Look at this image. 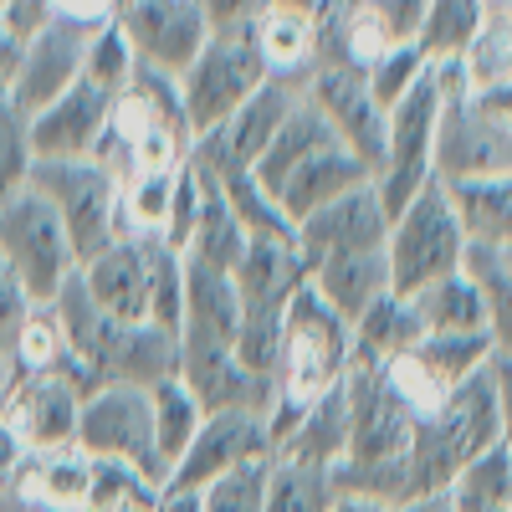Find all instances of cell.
I'll return each instance as SVG.
<instances>
[{
    "label": "cell",
    "instance_id": "obj_24",
    "mask_svg": "<svg viewBox=\"0 0 512 512\" xmlns=\"http://www.w3.org/2000/svg\"><path fill=\"white\" fill-rule=\"evenodd\" d=\"M487 16H492V0H425V16L410 47L425 57V67L461 62L472 52V41L482 36Z\"/></svg>",
    "mask_w": 512,
    "mask_h": 512
},
{
    "label": "cell",
    "instance_id": "obj_51",
    "mask_svg": "<svg viewBox=\"0 0 512 512\" xmlns=\"http://www.w3.org/2000/svg\"><path fill=\"white\" fill-rule=\"evenodd\" d=\"M502 446H507V466H512V441H502Z\"/></svg>",
    "mask_w": 512,
    "mask_h": 512
},
{
    "label": "cell",
    "instance_id": "obj_5",
    "mask_svg": "<svg viewBox=\"0 0 512 512\" xmlns=\"http://www.w3.org/2000/svg\"><path fill=\"white\" fill-rule=\"evenodd\" d=\"M262 82H267V67H262V52L251 41V26L210 31L200 57L180 72V103H185L190 144L200 134H210V128H221Z\"/></svg>",
    "mask_w": 512,
    "mask_h": 512
},
{
    "label": "cell",
    "instance_id": "obj_29",
    "mask_svg": "<svg viewBox=\"0 0 512 512\" xmlns=\"http://www.w3.org/2000/svg\"><path fill=\"white\" fill-rule=\"evenodd\" d=\"M149 410H154V446H159V461L164 472H175V461L190 451L195 431L205 425V405L185 390V379H159L149 390Z\"/></svg>",
    "mask_w": 512,
    "mask_h": 512
},
{
    "label": "cell",
    "instance_id": "obj_38",
    "mask_svg": "<svg viewBox=\"0 0 512 512\" xmlns=\"http://www.w3.org/2000/svg\"><path fill=\"white\" fill-rule=\"evenodd\" d=\"M36 169L31 149V118L11 103V93H0V200L16 195Z\"/></svg>",
    "mask_w": 512,
    "mask_h": 512
},
{
    "label": "cell",
    "instance_id": "obj_18",
    "mask_svg": "<svg viewBox=\"0 0 512 512\" xmlns=\"http://www.w3.org/2000/svg\"><path fill=\"white\" fill-rule=\"evenodd\" d=\"M359 185H374V169H369L359 154H349L344 144H333V149L313 154L308 164H297L292 175L272 190V200H277L282 216L297 226V221H308L313 210L333 205L338 195H349V190H359Z\"/></svg>",
    "mask_w": 512,
    "mask_h": 512
},
{
    "label": "cell",
    "instance_id": "obj_21",
    "mask_svg": "<svg viewBox=\"0 0 512 512\" xmlns=\"http://www.w3.org/2000/svg\"><path fill=\"white\" fill-rule=\"evenodd\" d=\"M308 287L354 328V323L379 303V297L390 292V262H384V251L338 256V262H323V267L308 272Z\"/></svg>",
    "mask_w": 512,
    "mask_h": 512
},
{
    "label": "cell",
    "instance_id": "obj_23",
    "mask_svg": "<svg viewBox=\"0 0 512 512\" xmlns=\"http://www.w3.org/2000/svg\"><path fill=\"white\" fill-rule=\"evenodd\" d=\"M333 144H338V134L328 128V118H323L308 98H297V103H292V113L282 118V128L272 134V144L262 149V159H256L251 175H256V185H262V190L272 195V190L292 175L297 164H308L313 154H323V149H333Z\"/></svg>",
    "mask_w": 512,
    "mask_h": 512
},
{
    "label": "cell",
    "instance_id": "obj_46",
    "mask_svg": "<svg viewBox=\"0 0 512 512\" xmlns=\"http://www.w3.org/2000/svg\"><path fill=\"white\" fill-rule=\"evenodd\" d=\"M328 0H262V11H287V16H303V21H318V11Z\"/></svg>",
    "mask_w": 512,
    "mask_h": 512
},
{
    "label": "cell",
    "instance_id": "obj_25",
    "mask_svg": "<svg viewBox=\"0 0 512 512\" xmlns=\"http://www.w3.org/2000/svg\"><path fill=\"white\" fill-rule=\"evenodd\" d=\"M251 41H256V52H262L267 77L297 82V88L308 82V72L318 62V31H313V21L287 16V11H256Z\"/></svg>",
    "mask_w": 512,
    "mask_h": 512
},
{
    "label": "cell",
    "instance_id": "obj_7",
    "mask_svg": "<svg viewBox=\"0 0 512 512\" xmlns=\"http://www.w3.org/2000/svg\"><path fill=\"white\" fill-rule=\"evenodd\" d=\"M31 190L52 200L62 216V231L72 241L77 267H88L98 251L118 241V180L93 159H36Z\"/></svg>",
    "mask_w": 512,
    "mask_h": 512
},
{
    "label": "cell",
    "instance_id": "obj_32",
    "mask_svg": "<svg viewBox=\"0 0 512 512\" xmlns=\"http://www.w3.org/2000/svg\"><path fill=\"white\" fill-rule=\"evenodd\" d=\"M159 492L144 472L123 461H93L88 472V497H82V512H159Z\"/></svg>",
    "mask_w": 512,
    "mask_h": 512
},
{
    "label": "cell",
    "instance_id": "obj_36",
    "mask_svg": "<svg viewBox=\"0 0 512 512\" xmlns=\"http://www.w3.org/2000/svg\"><path fill=\"white\" fill-rule=\"evenodd\" d=\"M134 47L123 41V31L113 21H103L93 36H88V57H82V82H93V88L103 93H123L128 82H134Z\"/></svg>",
    "mask_w": 512,
    "mask_h": 512
},
{
    "label": "cell",
    "instance_id": "obj_10",
    "mask_svg": "<svg viewBox=\"0 0 512 512\" xmlns=\"http://www.w3.org/2000/svg\"><path fill=\"white\" fill-rule=\"evenodd\" d=\"M77 410L82 395L52 369H16L6 395H0V420L21 441V451H72Z\"/></svg>",
    "mask_w": 512,
    "mask_h": 512
},
{
    "label": "cell",
    "instance_id": "obj_49",
    "mask_svg": "<svg viewBox=\"0 0 512 512\" xmlns=\"http://www.w3.org/2000/svg\"><path fill=\"white\" fill-rule=\"evenodd\" d=\"M11 374H16V364H11L6 354H0V395H6V384H11Z\"/></svg>",
    "mask_w": 512,
    "mask_h": 512
},
{
    "label": "cell",
    "instance_id": "obj_31",
    "mask_svg": "<svg viewBox=\"0 0 512 512\" xmlns=\"http://www.w3.org/2000/svg\"><path fill=\"white\" fill-rule=\"evenodd\" d=\"M415 359H420V369L451 395L456 384H466L472 374H482V369L492 364V338H487V333H441V338H420V344H415Z\"/></svg>",
    "mask_w": 512,
    "mask_h": 512
},
{
    "label": "cell",
    "instance_id": "obj_14",
    "mask_svg": "<svg viewBox=\"0 0 512 512\" xmlns=\"http://www.w3.org/2000/svg\"><path fill=\"white\" fill-rule=\"evenodd\" d=\"M98 26H72V21H47L36 36H26L21 72L11 82V103L31 118L47 103H57L72 82L82 77V57H88V36Z\"/></svg>",
    "mask_w": 512,
    "mask_h": 512
},
{
    "label": "cell",
    "instance_id": "obj_6",
    "mask_svg": "<svg viewBox=\"0 0 512 512\" xmlns=\"http://www.w3.org/2000/svg\"><path fill=\"white\" fill-rule=\"evenodd\" d=\"M0 256L11 262V272L21 277V287L36 308H47L67 287V277H77V256H72V241L62 231V216L31 185H21L16 195L0 200Z\"/></svg>",
    "mask_w": 512,
    "mask_h": 512
},
{
    "label": "cell",
    "instance_id": "obj_26",
    "mask_svg": "<svg viewBox=\"0 0 512 512\" xmlns=\"http://www.w3.org/2000/svg\"><path fill=\"white\" fill-rule=\"evenodd\" d=\"M420 338H425V328H420V318L410 308V297L384 292L379 303L354 323V359L359 364H390V359L415 354Z\"/></svg>",
    "mask_w": 512,
    "mask_h": 512
},
{
    "label": "cell",
    "instance_id": "obj_47",
    "mask_svg": "<svg viewBox=\"0 0 512 512\" xmlns=\"http://www.w3.org/2000/svg\"><path fill=\"white\" fill-rule=\"evenodd\" d=\"M384 512H451V502H446V492H436V497H405Z\"/></svg>",
    "mask_w": 512,
    "mask_h": 512
},
{
    "label": "cell",
    "instance_id": "obj_13",
    "mask_svg": "<svg viewBox=\"0 0 512 512\" xmlns=\"http://www.w3.org/2000/svg\"><path fill=\"white\" fill-rule=\"evenodd\" d=\"M256 456H272V431H267V415H246V410H221V415H205V425L195 431L190 451L175 461L164 487H210L221 472Z\"/></svg>",
    "mask_w": 512,
    "mask_h": 512
},
{
    "label": "cell",
    "instance_id": "obj_48",
    "mask_svg": "<svg viewBox=\"0 0 512 512\" xmlns=\"http://www.w3.org/2000/svg\"><path fill=\"white\" fill-rule=\"evenodd\" d=\"M333 512H384V507H374V502H359V497H338V502H333Z\"/></svg>",
    "mask_w": 512,
    "mask_h": 512
},
{
    "label": "cell",
    "instance_id": "obj_4",
    "mask_svg": "<svg viewBox=\"0 0 512 512\" xmlns=\"http://www.w3.org/2000/svg\"><path fill=\"white\" fill-rule=\"evenodd\" d=\"M436 128H441V82L425 67L415 88L384 113V149L374 164V195H379L390 221L436 180Z\"/></svg>",
    "mask_w": 512,
    "mask_h": 512
},
{
    "label": "cell",
    "instance_id": "obj_16",
    "mask_svg": "<svg viewBox=\"0 0 512 512\" xmlns=\"http://www.w3.org/2000/svg\"><path fill=\"white\" fill-rule=\"evenodd\" d=\"M154 246L159 241H128L118 236L98 251L88 267H77V282L88 297L118 323H149V287H154Z\"/></svg>",
    "mask_w": 512,
    "mask_h": 512
},
{
    "label": "cell",
    "instance_id": "obj_22",
    "mask_svg": "<svg viewBox=\"0 0 512 512\" xmlns=\"http://www.w3.org/2000/svg\"><path fill=\"white\" fill-rule=\"evenodd\" d=\"M446 200L466 231L472 251H512V175L497 180H456L446 185Z\"/></svg>",
    "mask_w": 512,
    "mask_h": 512
},
{
    "label": "cell",
    "instance_id": "obj_19",
    "mask_svg": "<svg viewBox=\"0 0 512 512\" xmlns=\"http://www.w3.org/2000/svg\"><path fill=\"white\" fill-rule=\"evenodd\" d=\"M88 472H93V456H82L77 446L72 451H26L6 497H16L26 512H82Z\"/></svg>",
    "mask_w": 512,
    "mask_h": 512
},
{
    "label": "cell",
    "instance_id": "obj_34",
    "mask_svg": "<svg viewBox=\"0 0 512 512\" xmlns=\"http://www.w3.org/2000/svg\"><path fill=\"white\" fill-rule=\"evenodd\" d=\"M466 272H472L477 287H482L492 354L512 359V277H507V267H502V256H497V251H466Z\"/></svg>",
    "mask_w": 512,
    "mask_h": 512
},
{
    "label": "cell",
    "instance_id": "obj_52",
    "mask_svg": "<svg viewBox=\"0 0 512 512\" xmlns=\"http://www.w3.org/2000/svg\"><path fill=\"white\" fill-rule=\"evenodd\" d=\"M502 6H507V11H512V0H502Z\"/></svg>",
    "mask_w": 512,
    "mask_h": 512
},
{
    "label": "cell",
    "instance_id": "obj_43",
    "mask_svg": "<svg viewBox=\"0 0 512 512\" xmlns=\"http://www.w3.org/2000/svg\"><path fill=\"white\" fill-rule=\"evenodd\" d=\"M487 374H492V395H497V410H502V441H512V359L492 354Z\"/></svg>",
    "mask_w": 512,
    "mask_h": 512
},
{
    "label": "cell",
    "instance_id": "obj_2",
    "mask_svg": "<svg viewBox=\"0 0 512 512\" xmlns=\"http://www.w3.org/2000/svg\"><path fill=\"white\" fill-rule=\"evenodd\" d=\"M492 446H502V410H497V395H492V374L482 369L466 384H456L431 415L415 420L410 456H405L410 497L446 492L461 466H472Z\"/></svg>",
    "mask_w": 512,
    "mask_h": 512
},
{
    "label": "cell",
    "instance_id": "obj_12",
    "mask_svg": "<svg viewBox=\"0 0 512 512\" xmlns=\"http://www.w3.org/2000/svg\"><path fill=\"white\" fill-rule=\"evenodd\" d=\"M303 98L328 118V128L338 134V144H344L349 154H359L369 169L379 164V149H384V108L374 103L369 77L359 67H344V62L313 67L308 82H303Z\"/></svg>",
    "mask_w": 512,
    "mask_h": 512
},
{
    "label": "cell",
    "instance_id": "obj_17",
    "mask_svg": "<svg viewBox=\"0 0 512 512\" xmlns=\"http://www.w3.org/2000/svg\"><path fill=\"white\" fill-rule=\"evenodd\" d=\"M267 431H272V456L277 461L333 472V466L349 456V395H344V384H338L333 395L313 400L308 410L287 415V420H267Z\"/></svg>",
    "mask_w": 512,
    "mask_h": 512
},
{
    "label": "cell",
    "instance_id": "obj_15",
    "mask_svg": "<svg viewBox=\"0 0 512 512\" xmlns=\"http://www.w3.org/2000/svg\"><path fill=\"white\" fill-rule=\"evenodd\" d=\"M108 123H113V93L77 77L57 103L31 113V149L36 159H93Z\"/></svg>",
    "mask_w": 512,
    "mask_h": 512
},
{
    "label": "cell",
    "instance_id": "obj_8",
    "mask_svg": "<svg viewBox=\"0 0 512 512\" xmlns=\"http://www.w3.org/2000/svg\"><path fill=\"white\" fill-rule=\"evenodd\" d=\"M77 451L93 461H123L144 472L154 487L169 482L159 446H154V410L149 390L139 384H98L93 395H82L77 410Z\"/></svg>",
    "mask_w": 512,
    "mask_h": 512
},
{
    "label": "cell",
    "instance_id": "obj_33",
    "mask_svg": "<svg viewBox=\"0 0 512 512\" xmlns=\"http://www.w3.org/2000/svg\"><path fill=\"white\" fill-rule=\"evenodd\" d=\"M333 502H338L333 472L297 466V461H272L262 512H333Z\"/></svg>",
    "mask_w": 512,
    "mask_h": 512
},
{
    "label": "cell",
    "instance_id": "obj_50",
    "mask_svg": "<svg viewBox=\"0 0 512 512\" xmlns=\"http://www.w3.org/2000/svg\"><path fill=\"white\" fill-rule=\"evenodd\" d=\"M502 267H507V277H512V251H502Z\"/></svg>",
    "mask_w": 512,
    "mask_h": 512
},
{
    "label": "cell",
    "instance_id": "obj_37",
    "mask_svg": "<svg viewBox=\"0 0 512 512\" xmlns=\"http://www.w3.org/2000/svg\"><path fill=\"white\" fill-rule=\"evenodd\" d=\"M277 456H256V461H241L231 472H221L210 487H200V502L205 512H262V497H267V472H272Z\"/></svg>",
    "mask_w": 512,
    "mask_h": 512
},
{
    "label": "cell",
    "instance_id": "obj_11",
    "mask_svg": "<svg viewBox=\"0 0 512 512\" xmlns=\"http://www.w3.org/2000/svg\"><path fill=\"white\" fill-rule=\"evenodd\" d=\"M384 236H390V216L374 195V185H359L349 195H338L333 205L313 210L308 221L292 226V246L303 272L338 262V256H359V251H384Z\"/></svg>",
    "mask_w": 512,
    "mask_h": 512
},
{
    "label": "cell",
    "instance_id": "obj_53",
    "mask_svg": "<svg viewBox=\"0 0 512 512\" xmlns=\"http://www.w3.org/2000/svg\"><path fill=\"white\" fill-rule=\"evenodd\" d=\"M0 6H6V0H0Z\"/></svg>",
    "mask_w": 512,
    "mask_h": 512
},
{
    "label": "cell",
    "instance_id": "obj_35",
    "mask_svg": "<svg viewBox=\"0 0 512 512\" xmlns=\"http://www.w3.org/2000/svg\"><path fill=\"white\" fill-rule=\"evenodd\" d=\"M461 72H466V82H472V93L512 77V11L502 6V0H492V16H487L482 36L472 41V52L461 57Z\"/></svg>",
    "mask_w": 512,
    "mask_h": 512
},
{
    "label": "cell",
    "instance_id": "obj_42",
    "mask_svg": "<svg viewBox=\"0 0 512 512\" xmlns=\"http://www.w3.org/2000/svg\"><path fill=\"white\" fill-rule=\"evenodd\" d=\"M364 6L379 16V26L390 31V41H415L420 16H425V0H364Z\"/></svg>",
    "mask_w": 512,
    "mask_h": 512
},
{
    "label": "cell",
    "instance_id": "obj_30",
    "mask_svg": "<svg viewBox=\"0 0 512 512\" xmlns=\"http://www.w3.org/2000/svg\"><path fill=\"white\" fill-rule=\"evenodd\" d=\"M451 512H512V466L507 446H492L472 466H461L456 482L446 487Z\"/></svg>",
    "mask_w": 512,
    "mask_h": 512
},
{
    "label": "cell",
    "instance_id": "obj_1",
    "mask_svg": "<svg viewBox=\"0 0 512 512\" xmlns=\"http://www.w3.org/2000/svg\"><path fill=\"white\" fill-rule=\"evenodd\" d=\"M354 369V328L303 282L282 313L277 338V405L267 420H287L313 400L333 395Z\"/></svg>",
    "mask_w": 512,
    "mask_h": 512
},
{
    "label": "cell",
    "instance_id": "obj_9",
    "mask_svg": "<svg viewBox=\"0 0 512 512\" xmlns=\"http://www.w3.org/2000/svg\"><path fill=\"white\" fill-rule=\"evenodd\" d=\"M113 26L134 47V62L180 77L210 41L200 0H113Z\"/></svg>",
    "mask_w": 512,
    "mask_h": 512
},
{
    "label": "cell",
    "instance_id": "obj_20",
    "mask_svg": "<svg viewBox=\"0 0 512 512\" xmlns=\"http://www.w3.org/2000/svg\"><path fill=\"white\" fill-rule=\"evenodd\" d=\"M241 333V292L231 282V272L200 267L185 256V323L180 338H205V344H226L236 349Z\"/></svg>",
    "mask_w": 512,
    "mask_h": 512
},
{
    "label": "cell",
    "instance_id": "obj_44",
    "mask_svg": "<svg viewBox=\"0 0 512 512\" xmlns=\"http://www.w3.org/2000/svg\"><path fill=\"white\" fill-rule=\"evenodd\" d=\"M21 52H26V36H16L11 21L0 16V93H11V82L21 72Z\"/></svg>",
    "mask_w": 512,
    "mask_h": 512
},
{
    "label": "cell",
    "instance_id": "obj_40",
    "mask_svg": "<svg viewBox=\"0 0 512 512\" xmlns=\"http://www.w3.org/2000/svg\"><path fill=\"white\" fill-rule=\"evenodd\" d=\"M420 72H425V57L410 47V41H400V47H390V52H384L364 77H369V93H374V103L384 108V113H390L410 88H415V82H420Z\"/></svg>",
    "mask_w": 512,
    "mask_h": 512
},
{
    "label": "cell",
    "instance_id": "obj_27",
    "mask_svg": "<svg viewBox=\"0 0 512 512\" xmlns=\"http://www.w3.org/2000/svg\"><path fill=\"white\" fill-rule=\"evenodd\" d=\"M410 308L425 328V338H441V333H487V303H482V287L472 272H456L446 282H431L425 292L410 297Z\"/></svg>",
    "mask_w": 512,
    "mask_h": 512
},
{
    "label": "cell",
    "instance_id": "obj_39",
    "mask_svg": "<svg viewBox=\"0 0 512 512\" xmlns=\"http://www.w3.org/2000/svg\"><path fill=\"white\" fill-rule=\"evenodd\" d=\"M149 323L180 333L185 323V256L154 246V287H149Z\"/></svg>",
    "mask_w": 512,
    "mask_h": 512
},
{
    "label": "cell",
    "instance_id": "obj_3",
    "mask_svg": "<svg viewBox=\"0 0 512 512\" xmlns=\"http://www.w3.org/2000/svg\"><path fill=\"white\" fill-rule=\"evenodd\" d=\"M466 231L456 221V210L446 200V185L431 180L400 216L390 221L384 236V262H390V292L415 297L431 282H446L456 272H466Z\"/></svg>",
    "mask_w": 512,
    "mask_h": 512
},
{
    "label": "cell",
    "instance_id": "obj_28",
    "mask_svg": "<svg viewBox=\"0 0 512 512\" xmlns=\"http://www.w3.org/2000/svg\"><path fill=\"white\" fill-rule=\"evenodd\" d=\"M200 175V169H195ZM246 226L236 221V210L226 205V195L200 175V216H195V231H190V246L185 256L200 267H216V272H236V262L246 256Z\"/></svg>",
    "mask_w": 512,
    "mask_h": 512
},
{
    "label": "cell",
    "instance_id": "obj_45",
    "mask_svg": "<svg viewBox=\"0 0 512 512\" xmlns=\"http://www.w3.org/2000/svg\"><path fill=\"white\" fill-rule=\"evenodd\" d=\"M159 512H205V502L190 487H164L159 492Z\"/></svg>",
    "mask_w": 512,
    "mask_h": 512
},
{
    "label": "cell",
    "instance_id": "obj_41",
    "mask_svg": "<svg viewBox=\"0 0 512 512\" xmlns=\"http://www.w3.org/2000/svg\"><path fill=\"white\" fill-rule=\"evenodd\" d=\"M31 313H36V303L26 297L21 277L11 272V262L0 256V354H6V359L16 354V344H21V333H26Z\"/></svg>",
    "mask_w": 512,
    "mask_h": 512
}]
</instances>
